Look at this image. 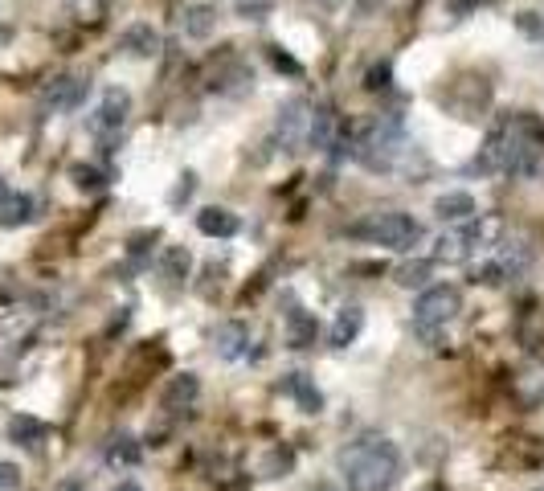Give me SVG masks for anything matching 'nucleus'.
I'll return each mask as SVG.
<instances>
[{
  "label": "nucleus",
  "mask_w": 544,
  "mask_h": 491,
  "mask_svg": "<svg viewBox=\"0 0 544 491\" xmlns=\"http://www.w3.org/2000/svg\"><path fill=\"white\" fill-rule=\"evenodd\" d=\"M58 491H86V483H82V479H62Z\"/></svg>",
  "instance_id": "36"
},
{
  "label": "nucleus",
  "mask_w": 544,
  "mask_h": 491,
  "mask_svg": "<svg viewBox=\"0 0 544 491\" xmlns=\"http://www.w3.org/2000/svg\"><path fill=\"white\" fill-rule=\"evenodd\" d=\"M442 103L455 111L459 119H479V115L487 111V103H491V86H487L483 78H459L455 91L442 95Z\"/></svg>",
  "instance_id": "8"
},
{
  "label": "nucleus",
  "mask_w": 544,
  "mask_h": 491,
  "mask_svg": "<svg viewBox=\"0 0 544 491\" xmlns=\"http://www.w3.org/2000/svg\"><path fill=\"white\" fill-rule=\"evenodd\" d=\"M70 13H74L78 25L99 29L107 21V0H70Z\"/></svg>",
  "instance_id": "24"
},
{
  "label": "nucleus",
  "mask_w": 544,
  "mask_h": 491,
  "mask_svg": "<svg viewBox=\"0 0 544 491\" xmlns=\"http://www.w3.org/2000/svg\"><path fill=\"white\" fill-rule=\"evenodd\" d=\"M123 50H127L131 58H156V54H160V33H156L148 21H135V25H127V33H123Z\"/></svg>",
  "instance_id": "12"
},
{
  "label": "nucleus",
  "mask_w": 544,
  "mask_h": 491,
  "mask_svg": "<svg viewBox=\"0 0 544 491\" xmlns=\"http://www.w3.org/2000/svg\"><path fill=\"white\" fill-rule=\"evenodd\" d=\"M389 78H393V66H389V62H381V66H373V70H369V82H365V86H369V91H389V86H393Z\"/></svg>",
  "instance_id": "30"
},
{
  "label": "nucleus",
  "mask_w": 544,
  "mask_h": 491,
  "mask_svg": "<svg viewBox=\"0 0 544 491\" xmlns=\"http://www.w3.org/2000/svg\"><path fill=\"white\" fill-rule=\"evenodd\" d=\"M426 275H430V262H405V266H397V283L401 287H422Z\"/></svg>",
  "instance_id": "28"
},
{
  "label": "nucleus",
  "mask_w": 544,
  "mask_h": 491,
  "mask_svg": "<svg viewBox=\"0 0 544 491\" xmlns=\"http://www.w3.org/2000/svg\"><path fill=\"white\" fill-rule=\"evenodd\" d=\"M82 99H86V78H74V74L54 78V82L41 91V107H45V111H78Z\"/></svg>",
  "instance_id": "11"
},
{
  "label": "nucleus",
  "mask_w": 544,
  "mask_h": 491,
  "mask_svg": "<svg viewBox=\"0 0 544 491\" xmlns=\"http://www.w3.org/2000/svg\"><path fill=\"white\" fill-rule=\"evenodd\" d=\"M148 242H156V230H144V234H135V238H131V246H127V250H131V258H135V262H144V258H148Z\"/></svg>",
  "instance_id": "31"
},
{
  "label": "nucleus",
  "mask_w": 544,
  "mask_h": 491,
  "mask_svg": "<svg viewBox=\"0 0 544 491\" xmlns=\"http://www.w3.org/2000/svg\"><path fill=\"white\" fill-rule=\"evenodd\" d=\"M140 463V442H135L131 434H119V438H111L107 442V467H135Z\"/></svg>",
  "instance_id": "23"
},
{
  "label": "nucleus",
  "mask_w": 544,
  "mask_h": 491,
  "mask_svg": "<svg viewBox=\"0 0 544 491\" xmlns=\"http://www.w3.org/2000/svg\"><path fill=\"white\" fill-rule=\"evenodd\" d=\"M270 62H275L279 70H287V74H303V66H299L295 58H287L283 50H270Z\"/></svg>",
  "instance_id": "34"
},
{
  "label": "nucleus",
  "mask_w": 544,
  "mask_h": 491,
  "mask_svg": "<svg viewBox=\"0 0 544 491\" xmlns=\"http://www.w3.org/2000/svg\"><path fill=\"white\" fill-rule=\"evenodd\" d=\"M348 234H352V238H360V242H373V246L397 250V254L414 250V246L426 238L422 221H414L410 213H373L369 221H356V226H352Z\"/></svg>",
  "instance_id": "4"
},
{
  "label": "nucleus",
  "mask_w": 544,
  "mask_h": 491,
  "mask_svg": "<svg viewBox=\"0 0 544 491\" xmlns=\"http://www.w3.org/2000/svg\"><path fill=\"white\" fill-rule=\"evenodd\" d=\"M209 86L217 95H246L250 86H254V70L238 58V54H221V62H213V70H209Z\"/></svg>",
  "instance_id": "9"
},
{
  "label": "nucleus",
  "mask_w": 544,
  "mask_h": 491,
  "mask_svg": "<svg viewBox=\"0 0 544 491\" xmlns=\"http://www.w3.org/2000/svg\"><path fill=\"white\" fill-rule=\"evenodd\" d=\"M315 5H320V9H324V13H336V9H340V5H344V0H315Z\"/></svg>",
  "instance_id": "37"
},
{
  "label": "nucleus",
  "mask_w": 544,
  "mask_h": 491,
  "mask_svg": "<svg viewBox=\"0 0 544 491\" xmlns=\"http://www.w3.org/2000/svg\"><path fill=\"white\" fill-rule=\"evenodd\" d=\"M283 389L299 401V410H303V414H320V410H324V397H320V389L311 385V377H307V373H291V377L283 381Z\"/></svg>",
  "instance_id": "18"
},
{
  "label": "nucleus",
  "mask_w": 544,
  "mask_h": 491,
  "mask_svg": "<svg viewBox=\"0 0 544 491\" xmlns=\"http://www.w3.org/2000/svg\"><path fill=\"white\" fill-rule=\"evenodd\" d=\"M307 127H311V103L307 99H287L279 119H275V144L283 152H303L307 148Z\"/></svg>",
  "instance_id": "7"
},
{
  "label": "nucleus",
  "mask_w": 544,
  "mask_h": 491,
  "mask_svg": "<svg viewBox=\"0 0 544 491\" xmlns=\"http://www.w3.org/2000/svg\"><path fill=\"white\" fill-rule=\"evenodd\" d=\"M287 340H291V348H311L315 344V316L311 311H303V307L287 311Z\"/></svg>",
  "instance_id": "22"
},
{
  "label": "nucleus",
  "mask_w": 544,
  "mask_h": 491,
  "mask_svg": "<svg viewBox=\"0 0 544 491\" xmlns=\"http://www.w3.org/2000/svg\"><path fill=\"white\" fill-rule=\"evenodd\" d=\"M197 393H201V385H197V377H193V373H185V377H172V381H168V389H164V397H160V406H164L168 414H176V410H189L193 401H197Z\"/></svg>",
  "instance_id": "16"
},
{
  "label": "nucleus",
  "mask_w": 544,
  "mask_h": 491,
  "mask_svg": "<svg viewBox=\"0 0 544 491\" xmlns=\"http://www.w3.org/2000/svg\"><path fill=\"white\" fill-rule=\"evenodd\" d=\"M291 467H295V455L283 451V446H275V451H270V459H266V467H262V475H266V479H279V475H287Z\"/></svg>",
  "instance_id": "27"
},
{
  "label": "nucleus",
  "mask_w": 544,
  "mask_h": 491,
  "mask_svg": "<svg viewBox=\"0 0 544 491\" xmlns=\"http://www.w3.org/2000/svg\"><path fill=\"white\" fill-rule=\"evenodd\" d=\"M360 328H365V311H360V307H340L336 320H332V332H328V344L332 348H348L360 336Z\"/></svg>",
  "instance_id": "13"
},
{
  "label": "nucleus",
  "mask_w": 544,
  "mask_h": 491,
  "mask_svg": "<svg viewBox=\"0 0 544 491\" xmlns=\"http://www.w3.org/2000/svg\"><path fill=\"white\" fill-rule=\"evenodd\" d=\"M463 311V295L459 287H450V283H438V287H426L414 303V324L418 332H434V328H446L450 320H455Z\"/></svg>",
  "instance_id": "5"
},
{
  "label": "nucleus",
  "mask_w": 544,
  "mask_h": 491,
  "mask_svg": "<svg viewBox=\"0 0 544 491\" xmlns=\"http://www.w3.org/2000/svg\"><path fill=\"white\" fill-rule=\"evenodd\" d=\"M348 136L344 131V123H340V115H336V107H311V127H307V148H315V152H332L340 140Z\"/></svg>",
  "instance_id": "10"
},
{
  "label": "nucleus",
  "mask_w": 544,
  "mask_h": 491,
  "mask_svg": "<svg viewBox=\"0 0 544 491\" xmlns=\"http://www.w3.org/2000/svg\"><path fill=\"white\" fill-rule=\"evenodd\" d=\"M127 115H131V95L123 91V86H111V91H103L95 115H90V136H95L103 148H111L119 140Z\"/></svg>",
  "instance_id": "6"
},
{
  "label": "nucleus",
  "mask_w": 544,
  "mask_h": 491,
  "mask_svg": "<svg viewBox=\"0 0 544 491\" xmlns=\"http://www.w3.org/2000/svg\"><path fill=\"white\" fill-rule=\"evenodd\" d=\"M115 491H140V483H131V479H127V483H119Z\"/></svg>",
  "instance_id": "38"
},
{
  "label": "nucleus",
  "mask_w": 544,
  "mask_h": 491,
  "mask_svg": "<svg viewBox=\"0 0 544 491\" xmlns=\"http://www.w3.org/2000/svg\"><path fill=\"white\" fill-rule=\"evenodd\" d=\"M197 230L205 238H234L238 234V217L230 209H221V205H209L197 213Z\"/></svg>",
  "instance_id": "15"
},
{
  "label": "nucleus",
  "mask_w": 544,
  "mask_h": 491,
  "mask_svg": "<svg viewBox=\"0 0 544 491\" xmlns=\"http://www.w3.org/2000/svg\"><path fill=\"white\" fill-rule=\"evenodd\" d=\"M311 491H336V487H328V483H320V487H311Z\"/></svg>",
  "instance_id": "39"
},
{
  "label": "nucleus",
  "mask_w": 544,
  "mask_h": 491,
  "mask_svg": "<svg viewBox=\"0 0 544 491\" xmlns=\"http://www.w3.org/2000/svg\"><path fill=\"white\" fill-rule=\"evenodd\" d=\"M33 197L29 193H5L0 197V226L5 230H21V226H29L33 221Z\"/></svg>",
  "instance_id": "14"
},
{
  "label": "nucleus",
  "mask_w": 544,
  "mask_h": 491,
  "mask_svg": "<svg viewBox=\"0 0 544 491\" xmlns=\"http://www.w3.org/2000/svg\"><path fill=\"white\" fill-rule=\"evenodd\" d=\"M9 438H13L17 446H37V442L45 438V426H41L37 418H25V414H21V418L9 422Z\"/></svg>",
  "instance_id": "25"
},
{
  "label": "nucleus",
  "mask_w": 544,
  "mask_h": 491,
  "mask_svg": "<svg viewBox=\"0 0 544 491\" xmlns=\"http://www.w3.org/2000/svg\"><path fill=\"white\" fill-rule=\"evenodd\" d=\"M193 181H197L193 172H185V176H180V185L172 189V205H180V201H189V197H193Z\"/></svg>",
  "instance_id": "32"
},
{
  "label": "nucleus",
  "mask_w": 544,
  "mask_h": 491,
  "mask_svg": "<svg viewBox=\"0 0 544 491\" xmlns=\"http://www.w3.org/2000/svg\"><path fill=\"white\" fill-rule=\"evenodd\" d=\"M213 344H217V352L225 356V361H238V356L246 352V344H250V328H246V324H238V320H230V324H221V328H217Z\"/></svg>",
  "instance_id": "17"
},
{
  "label": "nucleus",
  "mask_w": 544,
  "mask_h": 491,
  "mask_svg": "<svg viewBox=\"0 0 544 491\" xmlns=\"http://www.w3.org/2000/svg\"><path fill=\"white\" fill-rule=\"evenodd\" d=\"M238 13L250 21V17H258V13H270V0H238Z\"/></svg>",
  "instance_id": "33"
},
{
  "label": "nucleus",
  "mask_w": 544,
  "mask_h": 491,
  "mask_svg": "<svg viewBox=\"0 0 544 491\" xmlns=\"http://www.w3.org/2000/svg\"><path fill=\"white\" fill-rule=\"evenodd\" d=\"M17 487H21L17 467H5V463H0V491H17Z\"/></svg>",
  "instance_id": "35"
},
{
  "label": "nucleus",
  "mask_w": 544,
  "mask_h": 491,
  "mask_svg": "<svg viewBox=\"0 0 544 491\" xmlns=\"http://www.w3.org/2000/svg\"><path fill=\"white\" fill-rule=\"evenodd\" d=\"M352 156L365 164L369 172H397L401 156H405V131L397 115H377L356 131L352 140Z\"/></svg>",
  "instance_id": "3"
},
{
  "label": "nucleus",
  "mask_w": 544,
  "mask_h": 491,
  "mask_svg": "<svg viewBox=\"0 0 544 491\" xmlns=\"http://www.w3.org/2000/svg\"><path fill=\"white\" fill-rule=\"evenodd\" d=\"M434 213H438L442 221H471L479 209H475V197H471V193H442V197L434 201Z\"/></svg>",
  "instance_id": "19"
},
{
  "label": "nucleus",
  "mask_w": 544,
  "mask_h": 491,
  "mask_svg": "<svg viewBox=\"0 0 544 491\" xmlns=\"http://www.w3.org/2000/svg\"><path fill=\"white\" fill-rule=\"evenodd\" d=\"M180 25H185V37L205 41V37L217 29V9H213V5H189L185 17H180Z\"/></svg>",
  "instance_id": "20"
},
{
  "label": "nucleus",
  "mask_w": 544,
  "mask_h": 491,
  "mask_svg": "<svg viewBox=\"0 0 544 491\" xmlns=\"http://www.w3.org/2000/svg\"><path fill=\"white\" fill-rule=\"evenodd\" d=\"M516 25H520V33H524L528 41H544V17H540V13H520Z\"/></svg>",
  "instance_id": "29"
},
{
  "label": "nucleus",
  "mask_w": 544,
  "mask_h": 491,
  "mask_svg": "<svg viewBox=\"0 0 544 491\" xmlns=\"http://www.w3.org/2000/svg\"><path fill=\"white\" fill-rule=\"evenodd\" d=\"M70 181H74V189H82V193H99V189L107 185V176H103L95 164H74V168H70Z\"/></svg>",
  "instance_id": "26"
},
{
  "label": "nucleus",
  "mask_w": 544,
  "mask_h": 491,
  "mask_svg": "<svg viewBox=\"0 0 544 491\" xmlns=\"http://www.w3.org/2000/svg\"><path fill=\"white\" fill-rule=\"evenodd\" d=\"M189 266H193V254L185 250V246H168L164 254H160V275L172 283V287H180L189 279Z\"/></svg>",
  "instance_id": "21"
},
{
  "label": "nucleus",
  "mask_w": 544,
  "mask_h": 491,
  "mask_svg": "<svg viewBox=\"0 0 544 491\" xmlns=\"http://www.w3.org/2000/svg\"><path fill=\"white\" fill-rule=\"evenodd\" d=\"M340 475L348 491H393L401 475V451L385 434H360L340 451Z\"/></svg>",
  "instance_id": "1"
},
{
  "label": "nucleus",
  "mask_w": 544,
  "mask_h": 491,
  "mask_svg": "<svg viewBox=\"0 0 544 491\" xmlns=\"http://www.w3.org/2000/svg\"><path fill=\"white\" fill-rule=\"evenodd\" d=\"M544 160V119L532 111L512 115L500 123V172L512 176H536Z\"/></svg>",
  "instance_id": "2"
}]
</instances>
